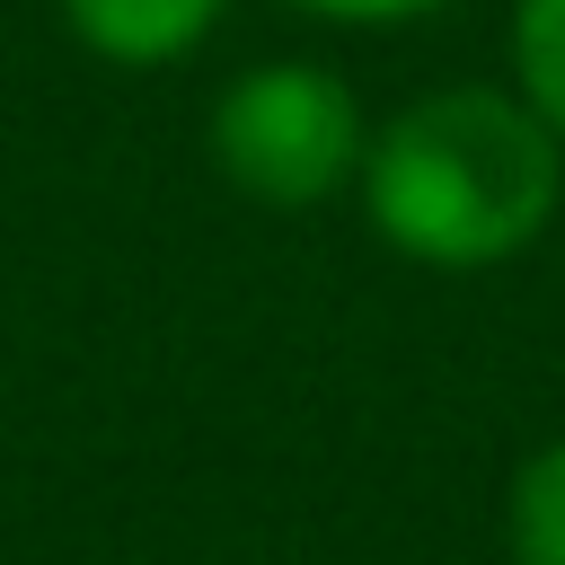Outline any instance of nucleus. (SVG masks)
<instances>
[{
	"label": "nucleus",
	"instance_id": "nucleus-2",
	"mask_svg": "<svg viewBox=\"0 0 565 565\" xmlns=\"http://www.w3.org/2000/svg\"><path fill=\"white\" fill-rule=\"evenodd\" d=\"M203 150L212 168L265 203V212H318L335 203L353 177H362V150H371V115L353 97L344 71L327 62H247L212 115H203Z\"/></svg>",
	"mask_w": 565,
	"mask_h": 565
},
{
	"label": "nucleus",
	"instance_id": "nucleus-3",
	"mask_svg": "<svg viewBox=\"0 0 565 565\" xmlns=\"http://www.w3.org/2000/svg\"><path fill=\"white\" fill-rule=\"evenodd\" d=\"M53 9L79 53H97L115 71H168L221 26L230 0H53Z\"/></svg>",
	"mask_w": 565,
	"mask_h": 565
},
{
	"label": "nucleus",
	"instance_id": "nucleus-5",
	"mask_svg": "<svg viewBox=\"0 0 565 565\" xmlns=\"http://www.w3.org/2000/svg\"><path fill=\"white\" fill-rule=\"evenodd\" d=\"M512 88L565 141V0H512Z\"/></svg>",
	"mask_w": 565,
	"mask_h": 565
},
{
	"label": "nucleus",
	"instance_id": "nucleus-4",
	"mask_svg": "<svg viewBox=\"0 0 565 565\" xmlns=\"http://www.w3.org/2000/svg\"><path fill=\"white\" fill-rule=\"evenodd\" d=\"M503 547L512 565H565V433L539 441L503 486Z\"/></svg>",
	"mask_w": 565,
	"mask_h": 565
},
{
	"label": "nucleus",
	"instance_id": "nucleus-1",
	"mask_svg": "<svg viewBox=\"0 0 565 565\" xmlns=\"http://www.w3.org/2000/svg\"><path fill=\"white\" fill-rule=\"evenodd\" d=\"M353 194L406 265L477 274L547 238L565 212V141L530 115L521 88L450 79L371 124Z\"/></svg>",
	"mask_w": 565,
	"mask_h": 565
},
{
	"label": "nucleus",
	"instance_id": "nucleus-6",
	"mask_svg": "<svg viewBox=\"0 0 565 565\" xmlns=\"http://www.w3.org/2000/svg\"><path fill=\"white\" fill-rule=\"evenodd\" d=\"M309 18H335V26H415V18H441L459 0H291Z\"/></svg>",
	"mask_w": 565,
	"mask_h": 565
}]
</instances>
